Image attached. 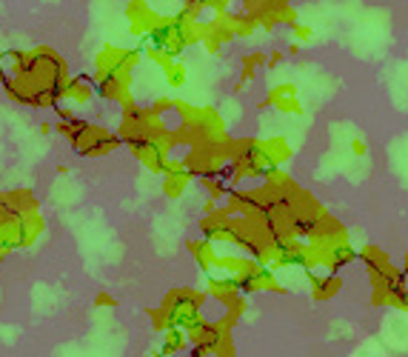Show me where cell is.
I'll return each mask as SVG.
<instances>
[{"label":"cell","instance_id":"6da1fadb","mask_svg":"<svg viewBox=\"0 0 408 357\" xmlns=\"http://www.w3.org/2000/svg\"><path fill=\"white\" fill-rule=\"evenodd\" d=\"M57 132L71 143V149L83 157H103L109 152H114L117 146H123V137L117 132H109L103 126H94L78 117H69V121L57 123Z\"/></svg>","mask_w":408,"mask_h":357},{"label":"cell","instance_id":"7a4b0ae2","mask_svg":"<svg viewBox=\"0 0 408 357\" xmlns=\"http://www.w3.org/2000/svg\"><path fill=\"white\" fill-rule=\"evenodd\" d=\"M231 320L220 317V320H203L197 326H191L188 335V346L195 357H206V354H220V357H231L234 354V343H231Z\"/></svg>","mask_w":408,"mask_h":357},{"label":"cell","instance_id":"3957f363","mask_svg":"<svg viewBox=\"0 0 408 357\" xmlns=\"http://www.w3.org/2000/svg\"><path fill=\"white\" fill-rule=\"evenodd\" d=\"M206 292H195V289H175L166 295V300L160 303L166 317H169V329H191L203 323V303H206Z\"/></svg>","mask_w":408,"mask_h":357},{"label":"cell","instance_id":"277c9868","mask_svg":"<svg viewBox=\"0 0 408 357\" xmlns=\"http://www.w3.org/2000/svg\"><path fill=\"white\" fill-rule=\"evenodd\" d=\"M140 52L137 49H123V46H103L98 60H94V80L100 78H126L137 66Z\"/></svg>","mask_w":408,"mask_h":357},{"label":"cell","instance_id":"5b68a950","mask_svg":"<svg viewBox=\"0 0 408 357\" xmlns=\"http://www.w3.org/2000/svg\"><path fill=\"white\" fill-rule=\"evenodd\" d=\"M126 17L132 20V29H134V35H149L160 15L149 9V3H146V0H129V6H126Z\"/></svg>","mask_w":408,"mask_h":357},{"label":"cell","instance_id":"8992f818","mask_svg":"<svg viewBox=\"0 0 408 357\" xmlns=\"http://www.w3.org/2000/svg\"><path fill=\"white\" fill-rule=\"evenodd\" d=\"M308 280H311V297H314V300H328L334 295H340V289H343V277L337 272H328V275H314V272H311Z\"/></svg>","mask_w":408,"mask_h":357},{"label":"cell","instance_id":"52a82bcc","mask_svg":"<svg viewBox=\"0 0 408 357\" xmlns=\"http://www.w3.org/2000/svg\"><path fill=\"white\" fill-rule=\"evenodd\" d=\"M243 292H240V283L234 275H226V277H211L209 280V297H214L220 306L231 303L234 297H240Z\"/></svg>","mask_w":408,"mask_h":357},{"label":"cell","instance_id":"ba28073f","mask_svg":"<svg viewBox=\"0 0 408 357\" xmlns=\"http://www.w3.org/2000/svg\"><path fill=\"white\" fill-rule=\"evenodd\" d=\"M98 92V83H91L83 78H69V83L63 86V94H60V101H69V103H89L91 101V94Z\"/></svg>","mask_w":408,"mask_h":357},{"label":"cell","instance_id":"9c48e42d","mask_svg":"<svg viewBox=\"0 0 408 357\" xmlns=\"http://www.w3.org/2000/svg\"><path fill=\"white\" fill-rule=\"evenodd\" d=\"M43 229H46V223H43V218L37 214V209L23 214V218H20V243H23V249L35 246L37 237L43 234Z\"/></svg>","mask_w":408,"mask_h":357},{"label":"cell","instance_id":"30bf717a","mask_svg":"<svg viewBox=\"0 0 408 357\" xmlns=\"http://www.w3.org/2000/svg\"><path fill=\"white\" fill-rule=\"evenodd\" d=\"M188 252H191V257L197 260V266L203 269V272H211L214 266H218V252H214V243L211 241H206V237H200V241H191L188 243Z\"/></svg>","mask_w":408,"mask_h":357},{"label":"cell","instance_id":"8fae6325","mask_svg":"<svg viewBox=\"0 0 408 357\" xmlns=\"http://www.w3.org/2000/svg\"><path fill=\"white\" fill-rule=\"evenodd\" d=\"M266 152H269L274 166H283L285 160H292V146H289V140L285 137H269L266 140Z\"/></svg>","mask_w":408,"mask_h":357},{"label":"cell","instance_id":"7c38bea8","mask_svg":"<svg viewBox=\"0 0 408 357\" xmlns=\"http://www.w3.org/2000/svg\"><path fill=\"white\" fill-rule=\"evenodd\" d=\"M186 346H188L186 329H166V343H163V351L160 354H177Z\"/></svg>","mask_w":408,"mask_h":357},{"label":"cell","instance_id":"4fadbf2b","mask_svg":"<svg viewBox=\"0 0 408 357\" xmlns=\"http://www.w3.org/2000/svg\"><path fill=\"white\" fill-rule=\"evenodd\" d=\"M272 106H277L283 114H303V103L297 101V94H289V98H280Z\"/></svg>","mask_w":408,"mask_h":357},{"label":"cell","instance_id":"5bb4252c","mask_svg":"<svg viewBox=\"0 0 408 357\" xmlns=\"http://www.w3.org/2000/svg\"><path fill=\"white\" fill-rule=\"evenodd\" d=\"M166 71V80H169V86H183L186 83V69H183V63H169L163 69Z\"/></svg>","mask_w":408,"mask_h":357},{"label":"cell","instance_id":"9a60e30c","mask_svg":"<svg viewBox=\"0 0 408 357\" xmlns=\"http://www.w3.org/2000/svg\"><path fill=\"white\" fill-rule=\"evenodd\" d=\"M209 9V3L206 0H186L183 3V15H188V17H197L200 20V15Z\"/></svg>","mask_w":408,"mask_h":357},{"label":"cell","instance_id":"2e32d148","mask_svg":"<svg viewBox=\"0 0 408 357\" xmlns=\"http://www.w3.org/2000/svg\"><path fill=\"white\" fill-rule=\"evenodd\" d=\"M289 94H297L294 83H280V86H274V89L269 92V103H274V101H280V98H289Z\"/></svg>","mask_w":408,"mask_h":357},{"label":"cell","instance_id":"e0dca14e","mask_svg":"<svg viewBox=\"0 0 408 357\" xmlns=\"http://www.w3.org/2000/svg\"><path fill=\"white\" fill-rule=\"evenodd\" d=\"M260 63H263V55H260V52H254V55H249V58L243 60V78H246V80L254 75V69H257Z\"/></svg>","mask_w":408,"mask_h":357},{"label":"cell","instance_id":"ac0fdd59","mask_svg":"<svg viewBox=\"0 0 408 357\" xmlns=\"http://www.w3.org/2000/svg\"><path fill=\"white\" fill-rule=\"evenodd\" d=\"M292 32H294V40H297V43H308L311 37H314V32H311L308 26H303V23H294Z\"/></svg>","mask_w":408,"mask_h":357},{"label":"cell","instance_id":"d6986e66","mask_svg":"<svg viewBox=\"0 0 408 357\" xmlns=\"http://www.w3.org/2000/svg\"><path fill=\"white\" fill-rule=\"evenodd\" d=\"M206 3H209V9H211V12H229L231 0H206Z\"/></svg>","mask_w":408,"mask_h":357},{"label":"cell","instance_id":"ffe728a7","mask_svg":"<svg viewBox=\"0 0 408 357\" xmlns=\"http://www.w3.org/2000/svg\"><path fill=\"white\" fill-rule=\"evenodd\" d=\"M351 152H354V155H366V143H363V140H354V143H351Z\"/></svg>","mask_w":408,"mask_h":357},{"label":"cell","instance_id":"44dd1931","mask_svg":"<svg viewBox=\"0 0 408 357\" xmlns=\"http://www.w3.org/2000/svg\"><path fill=\"white\" fill-rule=\"evenodd\" d=\"M98 306H114V297L112 295H98Z\"/></svg>","mask_w":408,"mask_h":357},{"label":"cell","instance_id":"7402d4cb","mask_svg":"<svg viewBox=\"0 0 408 357\" xmlns=\"http://www.w3.org/2000/svg\"><path fill=\"white\" fill-rule=\"evenodd\" d=\"M280 60H283V55H280V52H274V55H272V58H269V66H277V63H280Z\"/></svg>","mask_w":408,"mask_h":357},{"label":"cell","instance_id":"603a6c76","mask_svg":"<svg viewBox=\"0 0 408 357\" xmlns=\"http://www.w3.org/2000/svg\"><path fill=\"white\" fill-rule=\"evenodd\" d=\"M402 272L408 275V252H405V266H402Z\"/></svg>","mask_w":408,"mask_h":357}]
</instances>
